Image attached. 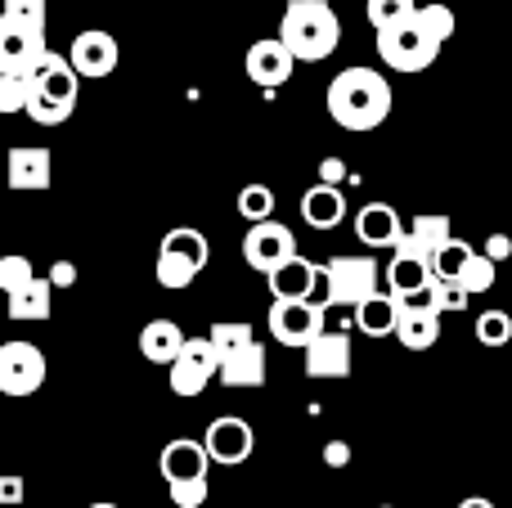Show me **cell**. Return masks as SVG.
<instances>
[{
    "label": "cell",
    "mask_w": 512,
    "mask_h": 508,
    "mask_svg": "<svg viewBox=\"0 0 512 508\" xmlns=\"http://www.w3.org/2000/svg\"><path fill=\"white\" fill-rule=\"evenodd\" d=\"M324 104H328V117H333L342 131L364 135L387 122L396 95H391V81L382 77L378 68H342L328 81Z\"/></svg>",
    "instance_id": "obj_1"
},
{
    "label": "cell",
    "mask_w": 512,
    "mask_h": 508,
    "mask_svg": "<svg viewBox=\"0 0 512 508\" xmlns=\"http://www.w3.org/2000/svg\"><path fill=\"white\" fill-rule=\"evenodd\" d=\"M279 41L297 54V63H324L342 45V18L328 0H292L279 18Z\"/></svg>",
    "instance_id": "obj_2"
},
{
    "label": "cell",
    "mask_w": 512,
    "mask_h": 508,
    "mask_svg": "<svg viewBox=\"0 0 512 508\" xmlns=\"http://www.w3.org/2000/svg\"><path fill=\"white\" fill-rule=\"evenodd\" d=\"M81 99V72L72 68L68 54H45L41 68H36V90L32 104H27V117L36 126H63L72 113H77Z\"/></svg>",
    "instance_id": "obj_3"
},
{
    "label": "cell",
    "mask_w": 512,
    "mask_h": 508,
    "mask_svg": "<svg viewBox=\"0 0 512 508\" xmlns=\"http://www.w3.org/2000/svg\"><path fill=\"white\" fill-rule=\"evenodd\" d=\"M162 482L171 491V504L176 508H203L207 504V468H212V455H207L203 441H167L162 446Z\"/></svg>",
    "instance_id": "obj_4"
},
{
    "label": "cell",
    "mask_w": 512,
    "mask_h": 508,
    "mask_svg": "<svg viewBox=\"0 0 512 508\" xmlns=\"http://www.w3.org/2000/svg\"><path fill=\"white\" fill-rule=\"evenodd\" d=\"M441 50H445V41L427 32V23L418 14L405 18V23H396V27H387V32H378V59L387 63L391 72H423L441 59Z\"/></svg>",
    "instance_id": "obj_5"
},
{
    "label": "cell",
    "mask_w": 512,
    "mask_h": 508,
    "mask_svg": "<svg viewBox=\"0 0 512 508\" xmlns=\"http://www.w3.org/2000/svg\"><path fill=\"white\" fill-rule=\"evenodd\" d=\"M378 261L369 252H351V257L324 261V306L328 311H355L360 302H369L378 288Z\"/></svg>",
    "instance_id": "obj_6"
},
{
    "label": "cell",
    "mask_w": 512,
    "mask_h": 508,
    "mask_svg": "<svg viewBox=\"0 0 512 508\" xmlns=\"http://www.w3.org/2000/svg\"><path fill=\"white\" fill-rule=\"evenodd\" d=\"M207 257H212L207 234L194 230V225H180V230H171L167 239H162L153 275H158L162 288H189L198 279V270L207 266Z\"/></svg>",
    "instance_id": "obj_7"
},
{
    "label": "cell",
    "mask_w": 512,
    "mask_h": 508,
    "mask_svg": "<svg viewBox=\"0 0 512 508\" xmlns=\"http://www.w3.org/2000/svg\"><path fill=\"white\" fill-rule=\"evenodd\" d=\"M265 324H270V338L274 342L306 351L310 342L324 333L328 306L324 302H270V315H265Z\"/></svg>",
    "instance_id": "obj_8"
},
{
    "label": "cell",
    "mask_w": 512,
    "mask_h": 508,
    "mask_svg": "<svg viewBox=\"0 0 512 508\" xmlns=\"http://www.w3.org/2000/svg\"><path fill=\"white\" fill-rule=\"evenodd\" d=\"M45 383V351L36 342L9 338L0 342V392L5 396H32Z\"/></svg>",
    "instance_id": "obj_9"
},
{
    "label": "cell",
    "mask_w": 512,
    "mask_h": 508,
    "mask_svg": "<svg viewBox=\"0 0 512 508\" xmlns=\"http://www.w3.org/2000/svg\"><path fill=\"white\" fill-rule=\"evenodd\" d=\"M292 257H301V252H297V234H292L288 225H279V221L248 225V234H243V261H248L252 270H261V275L270 279L274 270L288 266Z\"/></svg>",
    "instance_id": "obj_10"
},
{
    "label": "cell",
    "mask_w": 512,
    "mask_h": 508,
    "mask_svg": "<svg viewBox=\"0 0 512 508\" xmlns=\"http://www.w3.org/2000/svg\"><path fill=\"white\" fill-rule=\"evenodd\" d=\"M221 378V356H216L212 338H189L180 360L167 369V383L176 396H203V387Z\"/></svg>",
    "instance_id": "obj_11"
},
{
    "label": "cell",
    "mask_w": 512,
    "mask_h": 508,
    "mask_svg": "<svg viewBox=\"0 0 512 508\" xmlns=\"http://www.w3.org/2000/svg\"><path fill=\"white\" fill-rule=\"evenodd\" d=\"M207 455H212V464L221 468H239L252 459L256 450V432L248 419H239V414H221V419L207 423V437H203Z\"/></svg>",
    "instance_id": "obj_12"
},
{
    "label": "cell",
    "mask_w": 512,
    "mask_h": 508,
    "mask_svg": "<svg viewBox=\"0 0 512 508\" xmlns=\"http://www.w3.org/2000/svg\"><path fill=\"white\" fill-rule=\"evenodd\" d=\"M292 68H297V54H292L279 36H265V41H256L252 50L243 54V72H248L252 86H261V90L288 86Z\"/></svg>",
    "instance_id": "obj_13"
},
{
    "label": "cell",
    "mask_w": 512,
    "mask_h": 508,
    "mask_svg": "<svg viewBox=\"0 0 512 508\" xmlns=\"http://www.w3.org/2000/svg\"><path fill=\"white\" fill-rule=\"evenodd\" d=\"M301 369L306 378H346L351 374V333L346 329H324L306 351H301Z\"/></svg>",
    "instance_id": "obj_14"
},
{
    "label": "cell",
    "mask_w": 512,
    "mask_h": 508,
    "mask_svg": "<svg viewBox=\"0 0 512 508\" xmlns=\"http://www.w3.org/2000/svg\"><path fill=\"white\" fill-rule=\"evenodd\" d=\"M382 275H387V293L396 297V302H427V293H432V284H436V266L414 257V252H391Z\"/></svg>",
    "instance_id": "obj_15"
},
{
    "label": "cell",
    "mask_w": 512,
    "mask_h": 508,
    "mask_svg": "<svg viewBox=\"0 0 512 508\" xmlns=\"http://www.w3.org/2000/svg\"><path fill=\"white\" fill-rule=\"evenodd\" d=\"M409 234L405 216L396 212L391 203H364L360 212H355V239L364 243V248H400Z\"/></svg>",
    "instance_id": "obj_16"
},
{
    "label": "cell",
    "mask_w": 512,
    "mask_h": 508,
    "mask_svg": "<svg viewBox=\"0 0 512 508\" xmlns=\"http://www.w3.org/2000/svg\"><path fill=\"white\" fill-rule=\"evenodd\" d=\"M68 59H72V68H77L81 77L99 81V77H108V72H117V63H122V45H117V36L90 27V32H81L77 41H72Z\"/></svg>",
    "instance_id": "obj_17"
},
{
    "label": "cell",
    "mask_w": 512,
    "mask_h": 508,
    "mask_svg": "<svg viewBox=\"0 0 512 508\" xmlns=\"http://www.w3.org/2000/svg\"><path fill=\"white\" fill-rule=\"evenodd\" d=\"M45 54H50V45H45V32L0 23V72H36Z\"/></svg>",
    "instance_id": "obj_18"
},
{
    "label": "cell",
    "mask_w": 512,
    "mask_h": 508,
    "mask_svg": "<svg viewBox=\"0 0 512 508\" xmlns=\"http://www.w3.org/2000/svg\"><path fill=\"white\" fill-rule=\"evenodd\" d=\"M54 180V158L50 149H41V144H18V149H9V189H18V194H41V189H50Z\"/></svg>",
    "instance_id": "obj_19"
},
{
    "label": "cell",
    "mask_w": 512,
    "mask_h": 508,
    "mask_svg": "<svg viewBox=\"0 0 512 508\" xmlns=\"http://www.w3.org/2000/svg\"><path fill=\"white\" fill-rule=\"evenodd\" d=\"M319 279H324V266H315L310 257H292L270 275V293L274 302H315Z\"/></svg>",
    "instance_id": "obj_20"
},
{
    "label": "cell",
    "mask_w": 512,
    "mask_h": 508,
    "mask_svg": "<svg viewBox=\"0 0 512 508\" xmlns=\"http://www.w3.org/2000/svg\"><path fill=\"white\" fill-rule=\"evenodd\" d=\"M400 347L405 351H427L441 342V311L427 302H405L400 306V329H396Z\"/></svg>",
    "instance_id": "obj_21"
},
{
    "label": "cell",
    "mask_w": 512,
    "mask_h": 508,
    "mask_svg": "<svg viewBox=\"0 0 512 508\" xmlns=\"http://www.w3.org/2000/svg\"><path fill=\"white\" fill-rule=\"evenodd\" d=\"M450 243H454L450 216H414V221H409L405 243H400L396 252H414V257H423V261H432L436 266V257H441Z\"/></svg>",
    "instance_id": "obj_22"
},
{
    "label": "cell",
    "mask_w": 512,
    "mask_h": 508,
    "mask_svg": "<svg viewBox=\"0 0 512 508\" xmlns=\"http://www.w3.org/2000/svg\"><path fill=\"white\" fill-rule=\"evenodd\" d=\"M185 333H180V324L176 320H153V324H144V333H140V356L149 360V365H176L180 360V351H185Z\"/></svg>",
    "instance_id": "obj_23"
},
{
    "label": "cell",
    "mask_w": 512,
    "mask_h": 508,
    "mask_svg": "<svg viewBox=\"0 0 512 508\" xmlns=\"http://www.w3.org/2000/svg\"><path fill=\"white\" fill-rule=\"evenodd\" d=\"M400 306L405 302H396V297L382 288V293H373L369 302L355 306V329H360L364 338H391V333L400 329Z\"/></svg>",
    "instance_id": "obj_24"
},
{
    "label": "cell",
    "mask_w": 512,
    "mask_h": 508,
    "mask_svg": "<svg viewBox=\"0 0 512 508\" xmlns=\"http://www.w3.org/2000/svg\"><path fill=\"white\" fill-rule=\"evenodd\" d=\"M301 216H306L310 230H337L346 216V198L337 185H310L301 194Z\"/></svg>",
    "instance_id": "obj_25"
},
{
    "label": "cell",
    "mask_w": 512,
    "mask_h": 508,
    "mask_svg": "<svg viewBox=\"0 0 512 508\" xmlns=\"http://www.w3.org/2000/svg\"><path fill=\"white\" fill-rule=\"evenodd\" d=\"M221 383L225 387H265V347L252 342L243 356L225 360L221 365Z\"/></svg>",
    "instance_id": "obj_26"
},
{
    "label": "cell",
    "mask_w": 512,
    "mask_h": 508,
    "mask_svg": "<svg viewBox=\"0 0 512 508\" xmlns=\"http://www.w3.org/2000/svg\"><path fill=\"white\" fill-rule=\"evenodd\" d=\"M54 311V284L36 279L32 288H23L18 297H9V320H50Z\"/></svg>",
    "instance_id": "obj_27"
},
{
    "label": "cell",
    "mask_w": 512,
    "mask_h": 508,
    "mask_svg": "<svg viewBox=\"0 0 512 508\" xmlns=\"http://www.w3.org/2000/svg\"><path fill=\"white\" fill-rule=\"evenodd\" d=\"M36 72H0V113H27Z\"/></svg>",
    "instance_id": "obj_28"
},
{
    "label": "cell",
    "mask_w": 512,
    "mask_h": 508,
    "mask_svg": "<svg viewBox=\"0 0 512 508\" xmlns=\"http://www.w3.org/2000/svg\"><path fill=\"white\" fill-rule=\"evenodd\" d=\"M207 338H212V347H216V356H221V365H225V360H234V356H243V351H248L252 342H256L248 324H216Z\"/></svg>",
    "instance_id": "obj_29"
},
{
    "label": "cell",
    "mask_w": 512,
    "mask_h": 508,
    "mask_svg": "<svg viewBox=\"0 0 512 508\" xmlns=\"http://www.w3.org/2000/svg\"><path fill=\"white\" fill-rule=\"evenodd\" d=\"M239 216H243L248 225L274 221V189H270V185H248V189H239Z\"/></svg>",
    "instance_id": "obj_30"
},
{
    "label": "cell",
    "mask_w": 512,
    "mask_h": 508,
    "mask_svg": "<svg viewBox=\"0 0 512 508\" xmlns=\"http://www.w3.org/2000/svg\"><path fill=\"white\" fill-rule=\"evenodd\" d=\"M364 14H369L373 32H387V27H396V23H405V18L418 14V0H369Z\"/></svg>",
    "instance_id": "obj_31"
},
{
    "label": "cell",
    "mask_w": 512,
    "mask_h": 508,
    "mask_svg": "<svg viewBox=\"0 0 512 508\" xmlns=\"http://www.w3.org/2000/svg\"><path fill=\"white\" fill-rule=\"evenodd\" d=\"M0 23L45 32V0H5V5H0Z\"/></svg>",
    "instance_id": "obj_32"
},
{
    "label": "cell",
    "mask_w": 512,
    "mask_h": 508,
    "mask_svg": "<svg viewBox=\"0 0 512 508\" xmlns=\"http://www.w3.org/2000/svg\"><path fill=\"white\" fill-rule=\"evenodd\" d=\"M36 279H41V275L32 270V261L18 257V252H14V257L0 261V288H5V297H18L23 288H32Z\"/></svg>",
    "instance_id": "obj_33"
},
{
    "label": "cell",
    "mask_w": 512,
    "mask_h": 508,
    "mask_svg": "<svg viewBox=\"0 0 512 508\" xmlns=\"http://www.w3.org/2000/svg\"><path fill=\"white\" fill-rule=\"evenodd\" d=\"M477 342L481 347H508L512 342V315L508 311H481L477 315Z\"/></svg>",
    "instance_id": "obj_34"
},
{
    "label": "cell",
    "mask_w": 512,
    "mask_h": 508,
    "mask_svg": "<svg viewBox=\"0 0 512 508\" xmlns=\"http://www.w3.org/2000/svg\"><path fill=\"white\" fill-rule=\"evenodd\" d=\"M472 257H477V248H472V243H463V239H454L450 248L436 257V279H454V284H459V275L468 270Z\"/></svg>",
    "instance_id": "obj_35"
},
{
    "label": "cell",
    "mask_w": 512,
    "mask_h": 508,
    "mask_svg": "<svg viewBox=\"0 0 512 508\" xmlns=\"http://www.w3.org/2000/svg\"><path fill=\"white\" fill-rule=\"evenodd\" d=\"M468 288L463 284H454V279H436L432 284V293H427V306H436L441 315H450V311H463L468 306Z\"/></svg>",
    "instance_id": "obj_36"
},
{
    "label": "cell",
    "mask_w": 512,
    "mask_h": 508,
    "mask_svg": "<svg viewBox=\"0 0 512 508\" xmlns=\"http://www.w3.org/2000/svg\"><path fill=\"white\" fill-rule=\"evenodd\" d=\"M459 284L468 288L472 297H477V293H490V288H495V261H490L486 252H477V257L468 261V270L459 275Z\"/></svg>",
    "instance_id": "obj_37"
},
{
    "label": "cell",
    "mask_w": 512,
    "mask_h": 508,
    "mask_svg": "<svg viewBox=\"0 0 512 508\" xmlns=\"http://www.w3.org/2000/svg\"><path fill=\"white\" fill-rule=\"evenodd\" d=\"M418 18L427 23V32L432 36H441V41H450L454 36V27H459V18H454V9L450 5H441V0H427L423 9H418Z\"/></svg>",
    "instance_id": "obj_38"
},
{
    "label": "cell",
    "mask_w": 512,
    "mask_h": 508,
    "mask_svg": "<svg viewBox=\"0 0 512 508\" xmlns=\"http://www.w3.org/2000/svg\"><path fill=\"white\" fill-rule=\"evenodd\" d=\"M337 180H346V162L342 158H324L319 162V185H337Z\"/></svg>",
    "instance_id": "obj_39"
},
{
    "label": "cell",
    "mask_w": 512,
    "mask_h": 508,
    "mask_svg": "<svg viewBox=\"0 0 512 508\" xmlns=\"http://www.w3.org/2000/svg\"><path fill=\"white\" fill-rule=\"evenodd\" d=\"M486 257H490V261H508V257H512V239H508V234H490Z\"/></svg>",
    "instance_id": "obj_40"
},
{
    "label": "cell",
    "mask_w": 512,
    "mask_h": 508,
    "mask_svg": "<svg viewBox=\"0 0 512 508\" xmlns=\"http://www.w3.org/2000/svg\"><path fill=\"white\" fill-rule=\"evenodd\" d=\"M324 459H328V464H333V468H342L346 459H351V450H346L342 441H333V446H324Z\"/></svg>",
    "instance_id": "obj_41"
},
{
    "label": "cell",
    "mask_w": 512,
    "mask_h": 508,
    "mask_svg": "<svg viewBox=\"0 0 512 508\" xmlns=\"http://www.w3.org/2000/svg\"><path fill=\"white\" fill-rule=\"evenodd\" d=\"M72 279H77V266H68V261H59V266H54V275H50V284L59 288V284H72Z\"/></svg>",
    "instance_id": "obj_42"
},
{
    "label": "cell",
    "mask_w": 512,
    "mask_h": 508,
    "mask_svg": "<svg viewBox=\"0 0 512 508\" xmlns=\"http://www.w3.org/2000/svg\"><path fill=\"white\" fill-rule=\"evenodd\" d=\"M459 508H495L486 500V495H468V500H459Z\"/></svg>",
    "instance_id": "obj_43"
},
{
    "label": "cell",
    "mask_w": 512,
    "mask_h": 508,
    "mask_svg": "<svg viewBox=\"0 0 512 508\" xmlns=\"http://www.w3.org/2000/svg\"><path fill=\"white\" fill-rule=\"evenodd\" d=\"M90 508H117V504H108V500H104V504H90Z\"/></svg>",
    "instance_id": "obj_44"
},
{
    "label": "cell",
    "mask_w": 512,
    "mask_h": 508,
    "mask_svg": "<svg viewBox=\"0 0 512 508\" xmlns=\"http://www.w3.org/2000/svg\"><path fill=\"white\" fill-rule=\"evenodd\" d=\"M378 508H396V504H378Z\"/></svg>",
    "instance_id": "obj_45"
}]
</instances>
